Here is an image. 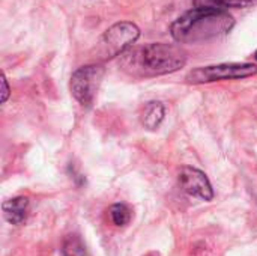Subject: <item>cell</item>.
<instances>
[{
    "instance_id": "1",
    "label": "cell",
    "mask_w": 257,
    "mask_h": 256,
    "mask_svg": "<svg viewBox=\"0 0 257 256\" xmlns=\"http://www.w3.org/2000/svg\"><path fill=\"white\" fill-rule=\"evenodd\" d=\"M187 63V53L175 44H145L130 47L119 56V66L134 78L158 77L175 72Z\"/></svg>"
},
{
    "instance_id": "2",
    "label": "cell",
    "mask_w": 257,
    "mask_h": 256,
    "mask_svg": "<svg viewBox=\"0 0 257 256\" xmlns=\"http://www.w3.org/2000/svg\"><path fill=\"white\" fill-rule=\"evenodd\" d=\"M233 24L232 15L226 11L193 8L173 21L170 33L179 44H196L226 35Z\"/></svg>"
},
{
    "instance_id": "3",
    "label": "cell",
    "mask_w": 257,
    "mask_h": 256,
    "mask_svg": "<svg viewBox=\"0 0 257 256\" xmlns=\"http://www.w3.org/2000/svg\"><path fill=\"white\" fill-rule=\"evenodd\" d=\"M140 36V30L136 24L130 21H120L113 24L101 36L96 48V54L101 60H108L120 56L128 50Z\"/></svg>"
},
{
    "instance_id": "4",
    "label": "cell",
    "mask_w": 257,
    "mask_h": 256,
    "mask_svg": "<svg viewBox=\"0 0 257 256\" xmlns=\"http://www.w3.org/2000/svg\"><path fill=\"white\" fill-rule=\"evenodd\" d=\"M257 74V65L253 63H220L211 66H200L187 75V81L193 84H203L221 80L247 78Z\"/></svg>"
},
{
    "instance_id": "5",
    "label": "cell",
    "mask_w": 257,
    "mask_h": 256,
    "mask_svg": "<svg viewBox=\"0 0 257 256\" xmlns=\"http://www.w3.org/2000/svg\"><path fill=\"white\" fill-rule=\"evenodd\" d=\"M104 77V68L101 65H86L78 68L71 77V94L84 107H89L99 89Z\"/></svg>"
},
{
    "instance_id": "6",
    "label": "cell",
    "mask_w": 257,
    "mask_h": 256,
    "mask_svg": "<svg viewBox=\"0 0 257 256\" xmlns=\"http://www.w3.org/2000/svg\"><path fill=\"white\" fill-rule=\"evenodd\" d=\"M178 180H179L181 189L185 193H188L190 196H196V198H200L203 201H212L214 199L212 186H211L208 177L202 170L191 167V166H185L181 169Z\"/></svg>"
},
{
    "instance_id": "7",
    "label": "cell",
    "mask_w": 257,
    "mask_h": 256,
    "mask_svg": "<svg viewBox=\"0 0 257 256\" xmlns=\"http://www.w3.org/2000/svg\"><path fill=\"white\" fill-rule=\"evenodd\" d=\"M3 210V217L6 219V222H9L11 225H23L27 219V213H29V199L24 196H18L14 199H9L6 202H3L2 205Z\"/></svg>"
},
{
    "instance_id": "8",
    "label": "cell",
    "mask_w": 257,
    "mask_h": 256,
    "mask_svg": "<svg viewBox=\"0 0 257 256\" xmlns=\"http://www.w3.org/2000/svg\"><path fill=\"white\" fill-rule=\"evenodd\" d=\"M164 115H166L164 104L160 103V101H151V103H148L145 106V109H143V112L140 115V121H142L145 128L155 130L163 122Z\"/></svg>"
},
{
    "instance_id": "9",
    "label": "cell",
    "mask_w": 257,
    "mask_h": 256,
    "mask_svg": "<svg viewBox=\"0 0 257 256\" xmlns=\"http://www.w3.org/2000/svg\"><path fill=\"white\" fill-rule=\"evenodd\" d=\"M194 8L200 9H215V11H226L227 9H239L257 5V0H193Z\"/></svg>"
},
{
    "instance_id": "10",
    "label": "cell",
    "mask_w": 257,
    "mask_h": 256,
    "mask_svg": "<svg viewBox=\"0 0 257 256\" xmlns=\"http://www.w3.org/2000/svg\"><path fill=\"white\" fill-rule=\"evenodd\" d=\"M60 252L62 256H89L83 240L77 234H69L65 237Z\"/></svg>"
},
{
    "instance_id": "11",
    "label": "cell",
    "mask_w": 257,
    "mask_h": 256,
    "mask_svg": "<svg viewBox=\"0 0 257 256\" xmlns=\"http://www.w3.org/2000/svg\"><path fill=\"white\" fill-rule=\"evenodd\" d=\"M110 219L116 226H125L131 219V211L123 204H114L110 208Z\"/></svg>"
},
{
    "instance_id": "12",
    "label": "cell",
    "mask_w": 257,
    "mask_h": 256,
    "mask_svg": "<svg viewBox=\"0 0 257 256\" xmlns=\"http://www.w3.org/2000/svg\"><path fill=\"white\" fill-rule=\"evenodd\" d=\"M2 84H3V92H2V103H5L9 97V86H8V81H6V77L2 75Z\"/></svg>"
},
{
    "instance_id": "13",
    "label": "cell",
    "mask_w": 257,
    "mask_h": 256,
    "mask_svg": "<svg viewBox=\"0 0 257 256\" xmlns=\"http://www.w3.org/2000/svg\"><path fill=\"white\" fill-rule=\"evenodd\" d=\"M145 256H160L157 252H149V253H146Z\"/></svg>"
},
{
    "instance_id": "14",
    "label": "cell",
    "mask_w": 257,
    "mask_h": 256,
    "mask_svg": "<svg viewBox=\"0 0 257 256\" xmlns=\"http://www.w3.org/2000/svg\"><path fill=\"white\" fill-rule=\"evenodd\" d=\"M254 57H256V60H257V51H256V53H254Z\"/></svg>"
}]
</instances>
